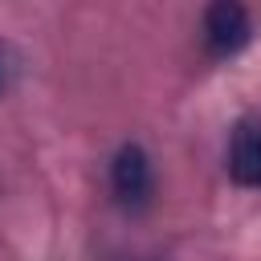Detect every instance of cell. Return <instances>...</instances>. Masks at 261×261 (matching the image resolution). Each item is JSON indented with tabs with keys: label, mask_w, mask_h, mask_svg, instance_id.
<instances>
[{
	"label": "cell",
	"mask_w": 261,
	"mask_h": 261,
	"mask_svg": "<svg viewBox=\"0 0 261 261\" xmlns=\"http://www.w3.org/2000/svg\"><path fill=\"white\" fill-rule=\"evenodd\" d=\"M110 188L118 196V204L126 208H143L155 192V171H151V159L139 143H126L118 147L114 163H110Z\"/></svg>",
	"instance_id": "cell-1"
},
{
	"label": "cell",
	"mask_w": 261,
	"mask_h": 261,
	"mask_svg": "<svg viewBox=\"0 0 261 261\" xmlns=\"http://www.w3.org/2000/svg\"><path fill=\"white\" fill-rule=\"evenodd\" d=\"M249 33H253L249 12H245L241 4H232V0H220V4H212V8L204 12V45H208V53H216V57H228V53L245 49Z\"/></svg>",
	"instance_id": "cell-2"
},
{
	"label": "cell",
	"mask_w": 261,
	"mask_h": 261,
	"mask_svg": "<svg viewBox=\"0 0 261 261\" xmlns=\"http://www.w3.org/2000/svg\"><path fill=\"white\" fill-rule=\"evenodd\" d=\"M228 171L245 188H261V122H241L228 151Z\"/></svg>",
	"instance_id": "cell-3"
},
{
	"label": "cell",
	"mask_w": 261,
	"mask_h": 261,
	"mask_svg": "<svg viewBox=\"0 0 261 261\" xmlns=\"http://www.w3.org/2000/svg\"><path fill=\"white\" fill-rule=\"evenodd\" d=\"M0 90H4V65H0Z\"/></svg>",
	"instance_id": "cell-4"
}]
</instances>
